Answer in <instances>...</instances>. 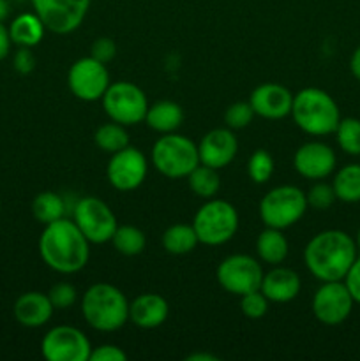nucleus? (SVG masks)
<instances>
[{
  "instance_id": "nucleus-19",
  "label": "nucleus",
  "mask_w": 360,
  "mask_h": 361,
  "mask_svg": "<svg viewBox=\"0 0 360 361\" xmlns=\"http://www.w3.org/2000/svg\"><path fill=\"white\" fill-rule=\"evenodd\" d=\"M168 302L155 293H145L129 303V319L145 330L161 326L168 319Z\"/></svg>"
},
{
  "instance_id": "nucleus-36",
  "label": "nucleus",
  "mask_w": 360,
  "mask_h": 361,
  "mask_svg": "<svg viewBox=\"0 0 360 361\" xmlns=\"http://www.w3.org/2000/svg\"><path fill=\"white\" fill-rule=\"evenodd\" d=\"M48 298L52 302L53 309H69L76 303L78 293L76 288L69 282H59V284L52 286V289L48 291Z\"/></svg>"
},
{
  "instance_id": "nucleus-10",
  "label": "nucleus",
  "mask_w": 360,
  "mask_h": 361,
  "mask_svg": "<svg viewBox=\"0 0 360 361\" xmlns=\"http://www.w3.org/2000/svg\"><path fill=\"white\" fill-rule=\"evenodd\" d=\"M261 264L247 254H233L222 259L215 270L219 286L229 295L244 296L247 293L258 291L263 281Z\"/></svg>"
},
{
  "instance_id": "nucleus-26",
  "label": "nucleus",
  "mask_w": 360,
  "mask_h": 361,
  "mask_svg": "<svg viewBox=\"0 0 360 361\" xmlns=\"http://www.w3.org/2000/svg\"><path fill=\"white\" fill-rule=\"evenodd\" d=\"M335 197L344 203L360 201V164H348L335 173L332 182Z\"/></svg>"
},
{
  "instance_id": "nucleus-12",
  "label": "nucleus",
  "mask_w": 360,
  "mask_h": 361,
  "mask_svg": "<svg viewBox=\"0 0 360 361\" xmlns=\"http://www.w3.org/2000/svg\"><path fill=\"white\" fill-rule=\"evenodd\" d=\"M67 85L74 97L85 102L99 101L109 87L108 67L94 56H83L71 66L67 73Z\"/></svg>"
},
{
  "instance_id": "nucleus-35",
  "label": "nucleus",
  "mask_w": 360,
  "mask_h": 361,
  "mask_svg": "<svg viewBox=\"0 0 360 361\" xmlns=\"http://www.w3.org/2000/svg\"><path fill=\"white\" fill-rule=\"evenodd\" d=\"M240 309L247 319H261L268 312V300L258 289V291L240 296Z\"/></svg>"
},
{
  "instance_id": "nucleus-17",
  "label": "nucleus",
  "mask_w": 360,
  "mask_h": 361,
  "mask_svg": "<svg viewBox=\"0 0 360 361\" xmlns=\"http://www.w3.org/2000/svg\"><path fill=\"white\" fill-rule=\"evenodd\" d=\"M239 152V141L232 129H212L201 137L198 145L200 164L222 169L232 164Z\"/></svg>"
},
{
  "instance_id": "nucleus-39",
  "label": "nucleus",
  "mask_w": 360,
  "mask_h": 361,
  "mask_svg": "<svg viewBox=\"0 0 360 361\" xmlns=\"http://www.w3.org/2000/svg\"><path fill=\"white\" fill-rule=\"evenodd\" d=\"M14 69L20 74H30L35 67V56L32 53L30 48H25V46H20V49L14 55Z\"/></svg>"
},
{
  "instance_id": "nucleus-29",
  "label": "nucleus",
  "mask_w": 360,
  "mask_h": 361,
  "mask_svg": "<svg viewBox=\"0 0 360 361\" xmlns=\"http://www.w3.org/2000/svg\"><path fill=\"white\" fill-rule=\"evenodd\" d=\"M112 243L122 256H138L145 250L147 245V238H145L143 231L138 229L136 226H116L115 233L112 236Z\"/></svg>"
},
{
  "instance_id": "nucleus-6",
  "label": "nucleus",
  "mask_w": 360,
  "mask_h": 361,
  "mask_svg": "<svg viewBox=\"0 0 360 361\" xmlns=\"http://www.w3.org/2000/svg\"><path fill=\"white\" fill-rule=\"evenodd\" d=\"M193 228L203 245H224L236 235V229H239L236 208L228 201L212 197L196 212Z\"/></svg>"
},
{
  "instance_id": "nucleus-14",
  "label": "nucleus",
  "mask_w": 360,
  "mask_h": 361,
  "mask_svg": "<svg viewBox=\"0 0 360 361\" xmlns=\"http://www.w3.org/2000/svg\"><path fill=\"white\" fill-rule=\"evenodd\" d=\"M355 300L349 295L344 281L323 282L313 296V314L321 324L337 326L352 314Z\"/></svg>"
},
{
  "instance_id": "nucleus-44",
  "label": "nucleus",
  "mask_w": 360,
  "mask_h": 361,
  "mask_svg": "<svg viewBox=\"0 0 360 361\" xmlns=\"http://www.w3.org/2000/svg\"><path fill=\"white\" fill-rule=\"evenodd\" d=\"M9 14V4L7 0H0V21H4Z\"/></svg>"
},
{
  "instance_id": "nucleus-37",
  "label": "nucleus",
  "mask_w": 360,
  "mask_h": 361,
  "mask_svg": "<svg viewBox=\"0 0 360 361\" xmlns=\"http://www.w3.org/2000/svg\"><path fill=\"white\" fill-rule=\"evenodd\" d=\"M116 55V46L115 42L109 37H99L92 42L90 48V56H94L95 60L102 63H108L115 59Z\"/></svg>"
},
{
  "instance_id": "nucleus-22",
  "label": "nucleus",
  "mask_w": 360,
  "mask_h": 361,
  "mask_svg": "<svg viewBox=\"0 0 360 361\" xmlns=\"http://www.w3.org/2000/svg\"><path fill=\"white\" fill-rule=\"evenodd\" d=\"M143 122L152 130H155V133H175L184 122V111L180 108V104H176V102L159 101L155 104L148 106Z\"/></svg>"
},
{
  "instance_id": "nucleus-34",
  "label": "nucleus",
  "mask_w": 360,
  "mask_h": 361,
  "mask_svg": "<svg viewBox=\"0 0 360 361\" xmlns=\"http://www.w3.org/2000/svg\"><path fill=\"white\" fill-rule=\"evenodd\" d=\"M254 118V111L249 102H233L224 113V122L228 129L239 130L249 126Z\"/></svg>"
},
{
  "instance_id": "nucleus-38",
  "label": "nucleus",
  "mask_w": 360,
  "mask_h": 361,
  "mask_svg": "<svg viewBox=\"0 0 360 361\" xmlns=\"http://www.w3.org/2000/svg\"><path fill=\"white\" fill-rule=\"evenodd\" d=\"M127 355L124 353V349H120L119 345L113 344H104L99 345L97 349H92L90 358L88 361H126Z\"/></svg>"
},
{
  "instance_id": "nucleus-1",
  "label": "nucleus",
  "mask_w": 360,
  "mask_h": 361,
  "mask_svg": "<svg viewBox=\"0 0 360 361\" xmlns=\"http://www.w3.org/2000/svg\"><path fill=\"white\" fill-rule=\"evenodd\" d=\"M39 254L46 267L59 274L83 270L90 257V242L73 219H59L44 226L39 238Z\"/></svg>"
},
{
  "instance_id": "nucleus-32",
  "label": "nucleus",
  "mask_w": 360,
  "mask_h": 361,
  "mask_svg": "<svg viewBox=\"0 0 360 361\" xmlns=\"http://www.w3.org/2000/svg\"><path fill=\"white\" fill-rule=\"evenodd\" d=\"M247 175L254 183H265L274 175V159L263 148H258L247 162Z\"/></svg>"
},
{
  "instance_id": "nucleus-27",
  "label": "nucleus",
  "mask_w": 360,
  "mask_h": 361,
  "mask_svg": "<svg viewBox=\"0 0 360 361\" xmlns=\"http://www.w3.org/2000/svg\"><path fill=\"white\" fill-rule=\"evenodd\" d=\"M66 210L67 207L64 197L59 196L56 192H52V190H44V192L37 194L32 201V214H34L35 221L44 226L62 219L66 215Z\"/></svg>"
},
{
  "instance_id": "nucleus-20",
  "label": "nucleus",
  "mask_w": 360,
  "mask_h": 361,
  "mask_svg": "<svg viewBox=\"0 0 360 361\" xmlns=\"http://www.w3.org/2000/svg\"><path fill=\"white\" fill-rule=\"evenodd\" d=\"M300 288H302V282L296 271L277 267L263 275L260 291L267 296L268 302L288 303L299 296Z\"/></svg>"
},
{
  "instance_id": "nucleus-7",
  "label": "nucleus",
  "mask_w": 360,
  "mask_h": 361,
  "mask_svg": "<svg viewBox=\"0 0 360 361\" xmlns=\"http://www.w3.org/2000/svg\"><path fill=\"white\" fill-rule=\"evenodd\" d=\"M307 196L295 185H279L260 201V219L267 228L286 229L296 224L307 210Z\"/></svg>"
},
{
  "instance_id": "nucleus-23",
  "label": "nucleus",
  "mask_w": 360,
  "mask_h": 361,
  "mask_svg": "<svg viewBox=\"0 0 360 361\" xmlns=\"http://www.w3.org/2000/svg\"><path fill=\"white\" fill-rule=\"evenodd\" d=\"M46 27L42 25L41 18L35 13H23L14 18L9 27L11 41L18 46L25 48H34L42 41Z\"/></svg>"
},
{
  "instance_id": "nucleus-42",
  "label": "nucleus",
  "mask_w": 360,
  "mask_h": 361,
  "mask_svg": "<svg viewBox=\"0 0 360 361\" xmlns=\"http://www.w3.org/2000/svg\"><path fill=\"white\" fill-rule=\"evenodd\" d=\"M349 69H352V74L360 81V46L353 51L352 59H349Z\"/></svg>"
},
{
  "instance_id": "nucleus-8",
  "label": "nucleus",
  "mask_w": 360,
  "mask_h": 361,
  "mask_svg": "<svg viewBox=\"0 0 360 361\" xmlns=\"http://www.w3.org/2000/svg\"><path fill=\"white\" fill-rule=\"evenodd\" d=\"M102 108L109 120L122 126H136L143 122L148 109V101L145 92L131 81H116L109 83L102 95Z\"/></svg>"
},
{
  "instance_id": "nucleus-33",
  "label": "nucleus",
  "mask_w": 360,
  "mask_h": 361,
  "mask_svg": "<svg viewBox=\"0 0 360 361\" xmlns=\"http://www.w3.org/2000/svg\"><path fill=\"white\" fill-rule=\"evenodd\" d=\"M306 196L307 204L311 208H314V210H328L334 204V201L337 200L332 183H325L321 180H316V183L311 187Z\"/></svg>"
},
{
  "instance_id": "nucleus-5",
  "label": "nucleus",
  "mask_w": 360,
  "mask_h": 361,
  "mask_svg": "<svg viewBox=\"0 0 360 361\" xmlns=\"http://www.w3.org/2000/svg\"><path fill=\"white\" fill-rule=\"evenodd\" d=\"M152 164L166 178H187V175L200 164L198 145L182 134H164L152 148Z\"/></svg>"
},
{
  "instance_id": "nucleus-3",
  "label": "nucleus",
  "mask_w": 360,
  "mask_h": 361,
  "mask_svg": "<svg viewBox=\"0 0 360 361\" xmlns=\"http://www.w3.org/2000/svg\"><path fill=\"white\" fill-rule=\"evenodd\" d=\"M81 314L88 326L97 331H116L129 321V302L119 288L97 282L85 291Z\"/></svg>"
},
{
  "instance_id": "nucleus-25",
  "label": "nucleus",
  "mask_w": 360,
  "mask_h": 361,
  "mask_svg": "<svg viewBox=\"0 0 360 361\" xmlns=\"http://www.w3.org/2000/svg\"><path fill=\"white\" fill-rule=\"evenodd\" d=\"M200 243L193 224H173L162 233V247L173 256H184L196 249Z\"/></svg>"
},
{
  "instance_id": "nucleus-45",
  "label": "nucleus",
  "mask_w": 360,
  "mask_h": 361,
  "mask_svg": "<svg viewBox=\"0 0 360 361\" xmlns=\"http://www.w3.org/2000/svg\"><path fill=\"white\" fill-rule=\"evenodd\" d=\"M356 247H359V249H360V229H359V233H356Z\"/></svg>"
},
{
  "instance_id": "nucleus-31",
  "label": "nucleus",
  "mask_w": 360,
  "mask_h": 361,
  "mask_svg": "<svg viewBox=\"0 0 360 361\" xmlns=\"http://www.w3.org/2000/svg\"><path fill=\"white\" fill-rule=\"evenodd\" d=\"M335 137L341 150L348 155H360V120L348 116L341 118L337 129H335Z\"/></svg>"
},
{
  "instance_id": "nucleus-2",
  "label": "nucleus",
  "mask_w": 360,
  "mask_h": 361,
  "mask_svg": "<svg viewBox=\"0 0 360 361\" xmlns=\"http://www.w3.org/2000/svg\"><path fill=\"white\" fill-rule=\"evenodd\" d=\"M356 259V243L341 229H327L309 240L304 249V263L321 282L344 281Z\"/></svg>"
},
{
  "instance_id": "nucleus-16",
  "label": "nucleus",
  "mask_w": 360,
  "mask_h": 361,
  "mask_svg": "<svg viewBox=\"0 0 360 361\" xmlns=\"http://www.w3.org/2000/svg\"><path fill=\"white\" fill-rule=\"evenodd\" d=\"M337 159L334 150L321 141H309L304 143L293 155V166L296 173L304 178L323 180L334 173Z\"/></svg>"
},
{
  "instance_id": "nucleus-18",
  "label": "nucleus",
  "mask_w": 360,
  "mask_h": 361,
  "mask_svg": "<svg viewBox=\"0 0 360 361\" xmlns=\"http://www.w3.org/2000/svg\"><path fill=\"white\" fill-rule=\"evenodd\" d=\"M249 104L261 118L281 120L292 113L293 94L279 83H263L251 92Z\"/></svg>"
},
{
  "instance_id": "nucleus-11",
  "label": "nucleus",
  "mask_w": 360,
  "mask_h": 361,
  "mask_svg": "<svg viewBox=\"0 0 360 361\" xmlns=\"http://www.w3.org/2000/svg\"><path fill=\"white\" fill-rule=\"evenodd\" d=\"M92 0H32L46 30L66 35L83 23Z\"/></svg>"
},
{
  "instance_id": "nucleus-40",
  "label": "nucleus",
  "mask_w": 360,
  "mask_h": 361,
  "mask_svg": "<svg viewBox=\"0 0 360 361\" xmlns=\"http://www.w3.org/2000/svg\"><path fill=\"white\" fill-rule=\"evenodd\" d=\"M344 284L348 288L349 295L355 300V303H360V257L353 261L352 268H349L344 277Z\"/></svg>"
},
{
  "instance_id": "nucleus-43",
  "label": "nucleus",
  "mask_w": 360,
  "mask_h": 361,
  "mask_svg": "<svg viewBox=\"0 0 360 361\" xmlns=\"http://www.w3.org/2000/svg\"><path fill=\"white\" fill-rule=\"evenodd\" d=\"M219 358L208 353H194V355L187 356V361H217Z\"/></svg>"
},
{
  "instance_id": "nucleus-9",
  "label": "nucleus",
  "mask_w": 360,
  "mask_h": 361,
  "mask_svg": "<svg viewBox=\"0 0 360 361\" xmlns=\"http://www.w3.org/2000/svg\"><path fill=\"white\" fill-rule=\"evenodd\" d=\"M73 221L90 243L112 242L116 229V217L112 208L102 200L94 196L81 197L73 210Z\"/></svg>"
},
{
  "instance_id": "nucleus-24",
  "label": "nucleus",
  "mask_w": 360,
  "mask_h": 361,
  "mask_svg": "<svg viewBox=\"0 0 360 361\" xmlns=\"http://www.w3.org/2000/svg\"><path fill=\"white\" fill-rule=\"evenodd\" d=\"M288 240L282 235L281 229L267 228L258 235L256 240V252L263 263L277 267L288 256Z\"/></svg>"
},
{
  "instance_id": "nucleus-4",
  "label": "nucleus",
  "mask_w": 360,
  "mask_h": 361,
  "mask_svg": "<svg viewBox=\"0 0 360 361\" xmlns=\"http://www.w3.org/2000/svg\"><path fill=\"white\" fill-rule=\"evenodd\" d=\"M296 126L311 136H328L341 122V111L330 94L316 87L302 88L293 95L292 113Z\"/></svg>"
},
{
  "instance_id": "nucleus-28",
  "label": "nucleus",
  "mask_w": 360,
  "mask_h": 361,
  "mask_svg": "<svg viewBox=\"0 0 360 361\" xmlns=\"http://www.w3.org/2000/svg\"><path fill=\"white\" fill-rule=\"evenodd\" d=\"M219 169L210 168V166L198 164L193 171L187 175V182H189V189L193 190L196 196L203 197V200H212L217 196L221 190V178H219Z\"/></svg>"
},
{
  "instance_id": "nucleus-15",
  "label": "nucleus",
  "mask_w": 360,
  "mask_h": 361,
  "mask_svg": "<svg viewBox=\"0 0 360 361\" xmlns=\"http://www.w3.org/2000/svg\"><path fill=\"white\" fill-rule=\"evenodd\" d=\"M148 162L143 152L134 147H126L112 154L106 168V176L113 189L120 192H131L138 189L147 178Z\"/></svg>"
},
{
  "instance_id": "nucleus-41",
  "label": "nucleus",
  "mask_w": 360,
  "mask_h": 361,
  "mask_svg": "<svg viewBox=\"0 0 360 361\" xmlns=\"http://www.w3.org/2000/svg\"><path fill=\"white\" fill-rule=\"evenodd\" d=\"M11 35H9V28L0 21V60L6 59L9 55V49H11Z\"/></svg>"
},
{
  "instance_id": "nucleus-13",
  "label": "nucleus",
  "mask_w": 360,
  "mask_h": 361,
  "mask_svg": "<svg viewBox=\"0 0 360 361\" xmlns=\"http://www.w3.org/2000/svg\"><path fill=\"white\" fill-rule=\"evenodd\" d=\"M41 353L48 361H88L90 341L74 326H55L42 337Z\"/></svg>"
},
{
  "instance_id": "nucleus-30",
  "label": "nucleus",
  "mask_w": 360,
  "mask_h": 361,
  "mask_svg": "<svg viewBox=\"0 0 360 361\" xmlns=\"http://www.w3.org/2000/svg\"><path fill=\"white\" fill-rule=\"evenodd\" d=\"M94 141L102 152L106 154H115L122 148L129 147V134H127L126 126L116 122H108L99 127L94 134Z\"/></svg>"
},
{
  "instance_id": "nucleus-21",
  "label": "nucleus",
  "mask_w": 360,
  "mask_h": 361,
  "mask_svg": "<svg viewBox=\"0 0 360 361\" xmlns=\"http://www.w3.org/2000/svg\"><path fill=\"white\" fill-rule=\"evenodd\" d=\"M53 305L49 302L48 295H42L37 291L23 293L14 303V317L20 324L27 328L44 326L53 314Z\"/></svg>"
}]
</instances>
